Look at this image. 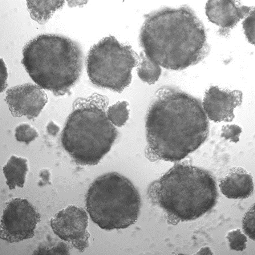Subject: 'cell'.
<instances>
[{"instance_id": "obj_1", "label": "cell", "mask_w": 255, "mask_h": 255, "mask_svg": "<svg viewBox=\"0 0 255 255\" xmlns=\"http://www.w3.org/2000/svg\"><path fill=\"white\" fill-rule=\"evenodd\" d=\"M147 155L175 162L197 150L209 135V123L200 100L178 89L161 88L145 120Z\"/></svg>"}, {"instance_id": "obj_2", "label": "cell", "mask_w": 255, "mask_h": 255, "mask_svg": "<svg viewBox=\"0 0 255 255\" xmlns=\"http://www.w3.org/2000/svg\"><path fill=\"white\" fill-rule=\"evenodd\" d=\"M139 40L147 57L169 70L197 64L210 51L203 23L187 6L165 7L148 14Z\"/></svg>"}, {"instance_id": "obj_3", "label": "cell", "mask_w": 255, "mask_h": 255, "mask_svg": "<svg viewBox=\"0 0 255 255\" xmlns=\"http://www.w3.org/2000/svg\"><path fill=\"white\" fill-rule=\"evenodd\" d=\"M148 193L169 219L176 222L204 216L215 206L218 195L212 174L187 164L173 166L152 183Z\"/></svg>"}, {"instance_id": "obj_4", "label": "cell", "mask_w": 255, "mask_h": 255, "mask_svg": "<svg viewBox=\"0 0 255 255\" xmlns=\"http://www.w3.org/2000/svg\"><path fill=\"white\" fill-rule=\"evenodd\" d=\"M108 100L96 94L75 100L62 134L65 150L81 166L96 165L111 151L119 133L107 116Z\"/></svg>"}, {"instance_id": "obj_5", "label": "cell", "mask_w": 255, "mask_h": 255, "mask_svg": "<svg viewBox=\"0 0 255 255\" xmlns=\"http://www.w3.org/2000/svg\"><path fill=\"white\" fill-rule=\"evenodd\" d=\"M22 54V63L31 79L56 96L70 92L82 75V49L66 36L39 35L26 43Z\"/></svg>"}, {"instance_id": "obj_6", "label": "cell", "mask_w": 255, "mask_h": 255, "mask_svg": "<svg viewBox=\"0 0 255 255\" xmlns=\"http://www.w3.org/2000/svg\"><path fill=\"white\" fill-rule=\"evenodd\" d=\"M91 220L105 230H121L138 219L141 198L127 177L111 172L97 177L89 187L86 198Z\"/></svg>"}, {"instance_id": "obj_7", "label": "cell", "mask_w": 255, "mask_h": 255, "mask_svg": "<svg viewBox=\"0 0 255 255\" xmlns=\"http://www.w3.org/2000/svg\"><path fill=\"white\" fill-rule=\"evenodd\" d=\"M139 60L130 46L121 43L115 36H107L89 52L88 75L96 86L121 93L131 84L132 69Z\"/></svg>"}, {"instance_id": "obj_8", "label": "cell", "mask_w": 255, "mask_h": 255, "mask_svg": "<svg viewBox=\"0 0 255 255\" xmlns=\"http://www.w3.org/2000/svg\"><path fill=\"white\" fill-rule=\"evenodd\" d=\"M40 218L37 209L29 201L12 198L3 210L1 238L8 243H17L33 238Z\"/></svg>"}, {"instance_id": "obj_9", "label": "cell", "mask_w": 255, "mask_h": 255, "mask_svg": "<svg viewBox=\"0 0 255 255\" xmlns=\"http://www.w3.org/2000/svg\"><path fill=\"white\" fill-rule=\"evenodd\" d=\"M51 226L56 236L70 243L80 252H84L90 246L88 216L84 209L68 206L51 218Z\"/></svg>"}, {"instance_id": "obj_10", "label": "cell", "mask_w": 255, "mask_h": 255, "mask_svg": "<svg viewBox=\"0 0 255 255\" xmlns=\"http://www.w3.org/2000/svg\"><path fill=\"white\" fill-rule=\"evenodd\" d=\"M5 101L13 116H25L32 120L39 116L48 98L43 89L38 85L27 83L9 89Z\"/></svg>"}, {"instance_id": "obj_11", "label": "cell", "mask_w": 255, "mask_h": 255, "mask_svg": "<svg viewBox=\"0 0 255 255\" xmlns=\"http://www.w3.org/2000/svg\"><path fill=\"white\" fill-rule=\"evenodd\" d=\"M242 100L241 91L213 86L205 93L202 105L210 120L214 123H230L235 118V109L240 106Z\"/></svg>"}, {"instance_id": "obj_12", "label": "cell", "mask_w": 255, "mask_h": 255, "mask_svg": "<svg viewBox=\"0 0 255 255\" xmlns=\"http://www.w3.org/2000/svg\"><path fill=\"white\" fill-rule=\"evenodd\" d=\"M253 7L242 5L236 1H208L206 3V14L209 21L221 27L220 31L228 32L253 9Z\"/></svg>"}, {"instance_id": "obj_13", "label": "cell", "mask_w": 255, "mask_h": 255, "mask_svg": "<svg viewBox=\"0 0 255 255\" xmlns=\"http://www.w3.org/2000/svg\"><path fill=\"white\" fill-rule=\"evenodd\" d=\"M219 187L222 193L230 199H246L254 193L253 177L244 168H234L220 180Z\"/></svg>"}, {"instance_id": "obj_14", "label": "cell", "mask_w": 255, "mask_h": 255, "mask_svg": "<svg viewBox=\"0 0 255 255\" xmlns=\"http://www.w3.org/2000/svg\"><path fill=\"white\" fill-rule=\"evenodd\" d=\"M28 171L27 160L22 157L12 155L3 167L6 183L9 189L13 190L17 187L23 188Z\"/></svg>"}, {"instance_id": "obj_15", "label": "cell", "mask_w": 255, "mask_h": 255, "mask_svg": "<svg viewBox=\"0 0 255 255\" xmlns=\"http://www.w3.org/2000/svg\"><path fill=\"white\" fill-rule=\"evenodd\" d=\"M64 1H27V6L32 19L39 24L48 22L56 10L63 6Z\"/></svg>"}, {"instance_id": "obj_16", "label": "cell", "mask_w": 255, "mask_h": 255, "mask_svg": "<svg viewBox=\"0 0 255 255\" xmlns=\"http://www.w3.org/2000/svg\"><path fill=\"white\" fill-rule=\"evenodd\" d=\"M140 58L137 69L139 78L149 85L155 84L161 76V67L147 58L143 52L140 54Z\"/></svg>"}, {"instance_id": "obj_17", "label": "cell", "mask_w": 255, "mask_h": 255, "mask_svg": "<svg viewBox=\"0 0 255 255\" xmlns=\"http://www.w3.org/2000/svg\"><path fill=\"white\" fill-rule=\"evenodd\" d=\"M107 116L114 126L119 128L124 127L129 119L128 103L127 101H121L112 105L107 109Z\"/></svg>"}, {"instance_id": "obj_18", "label": "cell", "mask_w": 255, "mask_h": 255, "mask_svg": "<svg viewBox=\"0 0 255 255\" xmlns=\"http://www.w3.org/2000/svg\"><path fill=\"white\" fill-rule=\"evenodd\" d=\"M39 136L37 130L28 124H22L16 128L15 137L19 142L29 144Z\"/></svg>"}, {"instance_id": "obj_19", "label": "cell", "mask_w": 255, "mask_h": 255, "mask_svg": "<svg viewBox=\"0 0 255 255\" xmlns=\"http://www.w3.org/2000/svg\"><path fill=\"white\" fill-rule=\"evenodd\" d=\"M226 238L229 242L231 250L243 252L247 248L248 238L240 229L230 231Z\"/></svg>"}, {"instance_id": "obj_20", "label": "cell", "mask_w": 255, "mask_h": 255, "mask_svg": "<svg viewBox=\"0 0 255 255\" xmlns=\"http://www.w3.org/2000/svg\"><path fill=\"white\" fill-rule=\"evenodd\" d=\"M34 255H47V254H60L68 255L70 254V248L65 243L61 242L58 243L54 246L49 247H39V248L35 251L33 253Z\"/></svg>"}, {"instance_id": "obj_21", "label": "cell", "mask_w": 255, "mask_h": 255, "mask_svg": "<svg viewBox=\"0 0 255 255\" xmlns=\"http://www.w3.org/2000/svg\"><path fill=\"white\" fill-rule=\"evenodd\" d=\"M242 129L237 125H227L222 127L221 137L233 143L240 141Z\"/></svg>"}, {"instance_id": "obj_22", "label": "cell", "mask_w": 255, "mask_h": 255, "mask_svg": "<svg viewBox=\"0 0 255 255\" xmlns=\"http://www.w3.org/2000/svg\"><path fill=\"white\" fill-rule=\"evenodd\" d=\"M255 210L254 205L245 214L243 219V229L250 239L255 241Z\"/></svg>"}, {"instance_id": "obj_23", "label": "cell", "mask_w": 255, "mask_h": 255, "mask_svg": "<svg viewBox=\"0 0 255 255\" xmlns=\"http://www.w3.org/2000/svg\"><path fill=\"white\" fill-rule=\"evenodd\" d=\"M255 10L253 9L250 12L248 17L243 23V27L245 31V34L248 38L249 42L253 44H255Z\"/></svg>"}, {"instance_id": "obj_24", "label": "cell", "mask_w": 255, "mask_h": 255, "mask_svg": "<svg viewBox=\"0 0 255 255\" xmlns=\"http://www.w3.org/2000/svg\"><path fill=\"white\" fill-rule=\"evenodd\" d=\"M8 72L6 64L1 59V92L5 90L7 86Z\"/></svg>"}, {"instance_id": "obj_25", "label": "cell", "mask_w": 255, "mask_h": 255, "mask_svg": "<svg viewBox=\"0 0 255 255\" xmlns=\"http://www.w3.org/2000/svg\"><path fill=\"white\" fill-rule=\"evenodd\" d=\"M39 177L40 180L39 181V185L40 186L43 187L44 185L51 184V173L49 169H43L42 170L41 172H40Z\"/></svg>"}, {"instance_id": "obj_26", "label": "cell", "mask_w": 255, "mask_h": 255, "mask_svg": "<svg viewBox=\"0 0 255 255\" xmlns=\"http://www.w3.org/2000/svg\"><path fill=\"white\" fill-rule=\"evenodd\" d=\"M46 129L48 134L55 136L58 135L60 131V128L53 121H50L47 125Z\"/></svg>"}, {"instance_id": "obj_27", "label": "cell", "mask_w": 255, "mask_h": 255, "mask_svg": "<svg viewBox=\"0 0 255 255\" xmlns=\"http://www.w3.org/2000/svg\"><path fill=\"white\" fill-rule=\"evenodd\" d=\"M196 254H203V255H213V254L212 253V251L210 250V248L208 247H206V248H202L199 252H198Z\"/></svg>"}]
</instances>
